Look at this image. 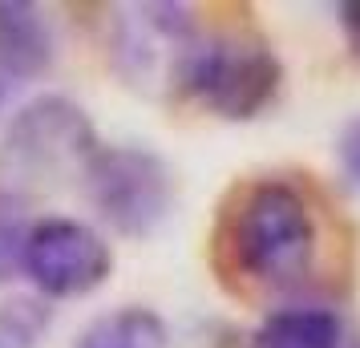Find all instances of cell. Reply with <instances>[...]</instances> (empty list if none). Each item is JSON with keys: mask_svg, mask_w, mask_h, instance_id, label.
Listing matches in <instances>:
<instances>
[{"mask_svg": "<svg viewBox=\"0 0 360 348\" xmlns=\"http://www.w3.org/2000/svg\"><path fill=\"white\" fill-rule=\"evenodd\" d=\"M25 235H29V223L20 215V202L13 195H0V283L20 271Z\"/></svg>", "mask_w": 360, "mask_h": 348, "instance_id": "11", "label": "cell"}, {"mask_svg": "<svg viewBox=\"0 0 360 348\" xmlns=\"http://www.w3.org/2000/svg\"><path fill=\"white\" fill-rule=\"evenodd\" d=\"M77 348H166V324L150 308H117L77 336Z\"/></svg>", "mask_w": 360, "mask_h": 348, "instance_id": "9", "label": "cell"}, {"mask_svg": "<svg viewBox=\"0 0 360 348\" xmlns=\"http://www.w3.org/2000/svg\"><path fill=\"white\" fill-rule=\"evenodd\" d=\"M283 65L259 37H202L182 69L179 94L202 101L211 114L247 122L263 114L279 94Z\"/></svg>", "mask_w": 360, "mask_h": 348, "instance_id": "2", "label": "cell"}, {"mask_svg": "<svg viewBox=\"0 0 360 348\" xmlns=\"http://www.w3.org/2000/svg\"><path fill=\"white\" fill-rule=\"evenodd\" d=\"M49 328V308L41 299L13 296L0 304V348H37Z\"/></svg>", "mask_w": 360, "mask_h": 348, "instance_id": "10", "label": "cell"}, {"mask_svg": "<svg viewBox=\"0 0 360 348\" xmlns=\"http://www.w3.org/2000/svg\"><path fill=\"white\" fill-rule=\"evenodd\" d=\"M53 65V29L29 0H0V73L41 77Z\"/></svg>", "mask_w": 360, "mask_h": 348, "instance_id": "7", "label": "cell"}, {"mask_svg": "<svg viewBox=\"0 0 360 348\" xmlns=\"http://www.w3.org/2000/svg\"><path fill=\"white\" fill-rule=\"evenodd\" d=\"M320 231L308 199L283 179H259L239 191L227 215V259L255 288L288 292L316 264Z\"/></svg>", "mask_w": 360, "mask_h": 348, "instance_id": "1", "label": "cell"}, {"mask_svg": "<svg viewBox=\"0 0 360 348\" xmlns=\"http://www.w3.org/2000/svg\"><path fill=\"white\" fill-rule=\"evenodd\" d=\"M340 25H344V33H348V41L360 49V0L340 4Z\"/></svg>", "mask_w": 360, "mask_h": 348, "instance_id": "13", "label": "cell"}, {"mask_svg": "<svg viewBox=\"0 0 360 348\" xmlns=\"http://www.w3.org/2000/svg\"><path fill=\"white\" fill-rule=\"evenodd\" d=\"M98 150V134L77 101L61 94L33 98L8 122L0 142V174L8 183H53L65 170H82Z\"/></svg>", "mask_w": 360, "mask_h": 348, "instance_id": "4", "label": "cell"}, {"mask_svg": "<svg viewBox=\"0 0 360 348\" xmlns=\"http://www.w3.org/2000/svg\"><path fill=\"white\" fill-rule=\"evenodd\" d=\"M85 195L117 235L142 239L174 207V174L146 146H101L82 166Z\"/></svg>", "mask_w": 360, "mask_h": 348, "instance_id": "3", "label": "cell"}, {"mask_svg": "<svg viewBox=\"0 0 360 348\" xmlns=\"http://www.w3.org/2000/svg\"><path fill=\"white\" fill-rule=\"evenodd\" d=\"M251 348H344V320L320 304H292L263 320Z\"/></svg>", "mask_w": 360, "mask_h": 348, "instance_id": "8", "label": "cell"}, {"mask_svg": "<svg viewBox=\"0 0 360 348\" xmlns=\"http://www.w3.org/2000/svg\"><path fill=\"white\" fill-rule=\"evenodd\" d=\"M202 41L186 4H134L117 17L114 61L122 77L146 89H179L182 69Z\"/></svg>", "mask_w": 360, "mask_h": 348, "instance_id": "5", "label": "cell"}, {"mask_svg": "<svg viewBox=\"0 0 360 348\" xmlns=\"http://www.w3.org/2000/svg\"><path fill=\"white\" fill-rule=\"evenodd\" d=\"M0 101H4V85H0Z\"/></svg>", "mask_w": 360, "mask_h": 348, "instance_id": "14", "label": "cell"}, {"mask_svg": "<svg viewBox=\"0 0 360 348\" xmlns=\"http://www.w3.org/2000/svg\"><path fill=\"white\" fill-rule=\"evenodd\" d=\"M336 158H340V170L360 186V114L344 122L340 138H336Z\"/></svg>", "mask_w": 360, "mask_h": 348, "instance_id": "12", "label": "cell"}, {"mask_svg": "<svg viewBox=\"0 0 360 348\" xmlns=\"http://www.w3.org/2000/svg\"><path fill=\"white\" fill-rule=\"evenodd\" d=\"M20 271L49 299L85 296L110 280L114 251L94 227L77 219H41L25 235Z\"/></svg>", "mask_w": 360, "mask_h": 348, "instance_id": "6", "label": "cell"}]
</instances>
